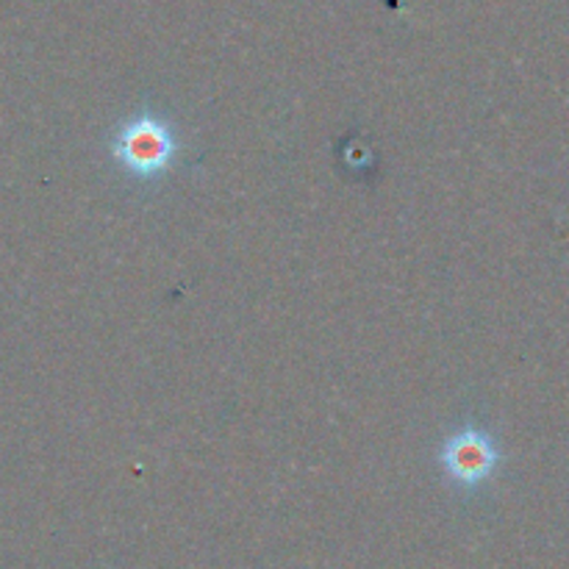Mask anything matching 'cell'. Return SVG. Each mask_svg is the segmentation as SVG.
Returning <instances> with one entry per match:
<instances>
[{"label":"cell","instance_id":"obj_1","mask_svg":"<svg viewBox=\"0 0 569 569\" xmlns=\"http://www.w3.org/2000/svg\"><path fill=\"white\" fill-rule=\"evenodd\" d=\"M178 139L170 122L156 114H139L117 131L111 142V156L139 178H156L167 172L176 161Z\"/></svg>","mask_w":569,"mask_h":569},{"label":"cell","instance_id":"obj_2","mask_svg":"<svg viewBox=\"0 0 569 569\" xmlns=\"http://www.w3.org/2000/svg\"><path fill=\"white\" fill-rule=\"evenodd\" d=\"M439 465L461 487H478L495 476L500 465V450L487 431L467 426L442 445Z\"/></svg>","mask_w":569,"mask_h":569}]
</instances>
